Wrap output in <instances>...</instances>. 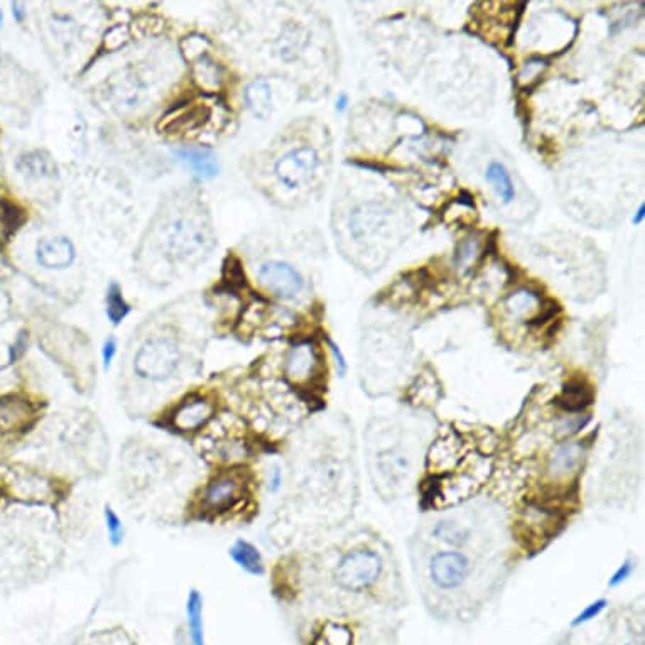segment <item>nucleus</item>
Wrapping results in <instances>:
<instances>
[{"label":"nucleus","mask_w":645,"mask_h":645,"mask_svg":"<svg viewBox=\"0 0 645 645\" xmlns=\"http://www.w3.org/2000/svg\"><path fill=\"white\" fill-rule=\"evenodd\" d=\"M593 402V392L581 380H571L564 385L556 404L568 412H580Z\"/></svg>","instance_id":"nucleus-17"},{"label":"nucleus","mask_w":645,"mask_h":645,"mask_svg":"<svg viewBox=\"0 0 645 645\" xmlns=\"http://www.w3.org/2000/svg\"><path fill=\"white\" fill-rule=\"evenodd\" d=\"M585 450L580 443H563L549 456L548 473L553 480L564 482L575 477L583 461Z\"/></svg>","instance_id":"nucleus-10"},{"label":"nucleus","mask_w":645,"mask_h":645,"mask_svg":"<svg viewBox=\"0 0 645 645\" xmlns=\"http://www.w3.org/2000/svg\"><path fill=\"white\" fill-rule=\"evenodd\" d=\"M178 158L201 179H212L218 174V163L208 149H179Z\"/></svg>","instance_id":"nucleus-15"},{"label":"nucleus","mask_w":645,"mask_h":645,"mask_svg":"<svg viewBox=\"0 0 645 645\" xmlns=\"http://www.w3.org/2000/svg\"><path fill=\"white\" fill-rule=\"evenodd\" d=\"M28 347V338H26V333H21L19 337H17L16 340V343L12 345V350H11V362H14L17 360V358H19L22 353H24V348Z\"/></svg>","instance_id":"nucleus-34"},{"label":"nucleus","mask_w":645,"mask_h":645,"mask_svg":"<svg viewBox=\"0 0 645 645\" xmlns=\"http://www.w3.org/2000/svg\"><path fill=\"white\" fill-rule=\"evenodd\" d=\"M16 168L22 176L29 179L49 178L56 173V166L53 163V159L43 151L28 152V154L21 156V158L17 159Z\"/></svg>","instance_id":"nucleus-16"},{"label":"nucleus","mask_w":645,"mask_h":645,"mask_svg":"<svg viewBox=\"0 0 645 645\" xmlns=\"http://www.w3.org/2000/svg\"><path fill=\"white\" fill-rule=\"evenodd\" d=\"M245 103L254 117L266 120L272 114V92L271 85L264 78L250 82L245 88Z\"/></svg>","instance_id":"nucleus-13"},{"label":"nucleus","mask_w":645,"mask_h":645,"mask_svg":"<svg viewBox=\"0 0 645 645\" xmlns=\"http://www.w3.org/2000/svg\"><path fill=\"white\" fill-rule=\"evenodd\" d=\"M429 573L434 585L441 590H456L470 575V561L461 553L446 551L433 558Z\"/></svg>","instance_id":"nucleus-7"},{"label":"nucleus","mask_w":645,"mask_h":645,"mask_svg":"<svg viewBox=\"0 0 645 645\" xmlns=\"http://www.w3.org/2000/svg\"><path fill=\"white\" fill-rule=\"evenodd\" d=\"M195 78L201 87L215 88L220 85V68H218V65L212 58L201 55L195 65Z\"/></svg>","instance_id":"nucleus-22"},{"label":"nucleus","mask_w":645,"mask_h":645,"mask_svg":"<svg viewBox=\"0 0 645 645\" xmlns=\"http://www.w3.org/2000/svg\"><path fill=\"white\" fill-rule=\"evenodd\" d=\"M328 343H330V348H331V353H333V357H335V362H337V369H338V374H340V377H343L345 374H347V360H345V357H343V353L342 350H340V347L337 343H333L331 342V340H328Z\"/></svg>","instance_id":"nucleus-33"},{"label":"nucleus","mask_w":645,"mask_h":645,"mask_svg":"<svg viewBox=\"0 0 645 645\" xmlns=\"http://www.w3.org/2000/svg\"><path fill=\"white\" fill-rule=\"evenodd\" d=\"M539 296L531 293V291L522 289L514 293L507 299V309L512 313L514 316H524L526 313H531L536 308V304H539Z\"/></svg>","instance_id":"nucleus-24"},{"label":"nucleus","mask_w":645,"mask_h":645,"mask_svg":"<svg viewBox=\"0 0 645 645\" xmlns=\"http://www.w3.org/2000/svg\"><path fill=\"white\" fill-rule=\"evenodd\" d=\"M318 166H320L318 152L313 147L303 146L296 147L288 154L282 156L281 159H277V163L274 164V174L282 186H286L288 190H296V188H301L311 181Z\"/></svg>","instance_id":"nucleus-4"},{"label":"nucleus","mask_w":645,"mask_h":645,"mask_svg":"<svg viewBox=\"0 0 645 645\" xmlns=\"http://www.w3.org/2000/svg\"><path fill=\"white\" fill-rule=\"evenodd\" d=\"M76 259V249L73 242L66 237H53L43 239L36 245V261L44 269L61 271L68 269Z\"/></svg>","instance_id":"nucleus-8"},{"label":"nucleus","mask_w":645,"mask_h":645,"mask_svg":"<svg viewBox=\"0 0 645 645\" xmlns=\"http://www.w3.org/2000/svg\"><path fill=\"white\" fill-rule=\"evenodd\" d=\"M382 573V561L374 551L357 549L348 553L338 563L335 580L340 588L362 593L377 583Z\"/></svg>","instance_id":"nucleus-2"},{"label":"nucleus","mask_w":645,"mask_h":645,"mask_svg":"<svg viewBox=\"0 0 645 645\" xmlns=\"http://www.w3.org/2000/svg\"><path fill=\"white\" fill-rule=\"evenodd\" d=\"M605 607H607V602H605V600H597V602L588 605V607L573 620V627H580L586 624V622H591L605 610Z\"/></svg>","instance_id":"nucleus-29"},{"label":"nucleus","mask_w":645,"mask_h":645,"mask_svg":"<svg viewBox=\"0 0 645 645\" xmlns=\"http://www.w3.org/2000/svg\"><path fill=\"white\" fill-rule=\"evenodd\" d=\"M26 220V215L21 206L9 200H0V223L7 232H16Z\"/></svg>","instance_id":"nucleus-26"},{"label":"nucleus","mask_w":645,"mask_h":645,"mask_svg":"<svg viewBox=\"0 0 645 645\" xmlns=\"http://www.w3.org/2000/svg\"><path fill=\"white\" fill-rule=\"evenodd\" d=\"M281 482H282V475H281V470L279 468H274V472H272V478H271V490L272 492H277L281 488Z\"/></svg>","instance_id":"nucleus-36"},{"label":"nucleus","mask_w":645,"mask_h":645,"mask_svg":"<svg viewBox=\"0 0 645 645\" xmlns=\"http://www.w3.org/2000/svg\"><path fill=\"white\" fill-rule=\"evenodd\" d=\"M347 102H348V98L347 95H342L338 98V102H337V110L338 112H343L345 109H347Z\"/></svg>","instance_id":"nucleus-37"},{"label":"nucleus","mask_w":645,"mask_h":645,"mask_svg":"<svg viewBox=\"0 0 645 645\" xmlns=\"http://www.w3.org/2000/svg\"><path fill=\"white\" fill-rule=\"evenodd\" d=\"M632 571H634V563L630 561V559H627V561L622 564L620 568H618L615 575L612 576V580H610V586H618V585H622L624 583V581L627 580V578H629L632 575Z\"/></svg>","instance_id":"nucleus-32"},{"label":"nucleus","mask_w":645,"mask_h":645,"mask_svg":"<svg viewBox=\"0 0 645 645\" xmlns=\"http://www.w3.org/2000/svg\"><path fill=\"white\" fill-rule=\"evenodd\" d=\"M215 404L208 397L191 396L179 402L171 414V424L176 431L196 433L213 419Z\"/></svg>","instance_id":"nucleus-6"},{"label":"nucleus","mask_w":645,"mask_h":645,"mask_svg":"<svg viewBox=\"0 0 645 645\" xmlns=\"http://www.w3.org/2000/svg\"><path fill=\"white\" fill-rule=\"evenodd\" d=\"M12 16H14V19L19 22V24H22V22L26 21L28 12L24 11V6H22V4H12Z\"/></svg>","instance_id":"nucleus-35"},{"label":"nucleus","mask_w":645,"mask_h":645,"mask_svg":"<svg viewBox=\"0 0 645 645\" xmlns=\"http://www.w3.org/2000/svg\"><path fill=\"white\" fill-rule=\"evenodd\" d=\"M487 181L494 186L495 193L500 196V200L504 203H510L515 198L512 179H510L507 169L500 163L490 164V168L487 169Z\"/></svg>","instance_id":"nucleus-20"},{"label":"nucleus","mask_w":645,"mask_h":645,"mask_svg":"<svg viewBox=\"0 0 645 645\" xmlns=\"http://www.w3.org/2000/svg\"><path fill=\"white\" fill-rule=\"evenodd\" d=\"M245 482L237 473H222L206 483L201 492V509L210 514H225L244 499Z\"/></svg>","instance_id":"nucleus-3"},{"label":"nucleus","mask_w":645,"mask_h":645,"mask_svg":"<svg viewBox=\"0 0 645 645\" xmlns=\"http://www.w3.org/2000/svg\"><path fill=\"white\" fill-rule=\"evenodd\" d=\"M115 355H117V342H115V338H107L105 343H103V348H102L103 369L105 370L110 369Z\"/></svg>","instance_id":"nucleus-31"},{"label":"nucleus","mask_w":645,"mask_h":645,"mask_svg":"<svg viewBox=\"0 0 645 645\" xmlns=\"http://www.w3.org/2000/svg\"><path fill=\"white\" fill-rule=\"evenodd\" d=\"M181 350L176 340L169 337H152L141 345L134 357V372L137 377L149 382H163L176 374Z\"/></svg>","instance_id":"nucleus-1"},{"label":"nucleus","mask_w":645,"mask_h":645,"mask_svg":"<svg viewBox=\"0 0 645 645\" xmlns=\"http://www.w3.org/2000/svg\"><path fill=\"white\" fill-rule=\"evenodd\" d=\"M353 632L347 625L328 622L318 634L313 645H352Z\"/></svg>","instance_id":"nucleus-21"},{"label":"nucleus","mask_w":645,"mask_h":645,"mask_svg":"<svg viewBox=\"0 0 645 645\" xmlns=\"http://www.w3.org/2000/svg\"><path fill=\"white\" fill-rule=\"evenodd\" d=\"M29 418V407L21 404V402H9V404H4L2 409H0V426H4L7 431L26 424Z\"/></svg>","instance_id":"nucleus-23"},{"label":"nucleus","mask_w":645,"mask_h":645,"mask_svg":"<svg viewBox=\"0 0 645 645\" xmlns=\"http://www.w3.org/2000/svg\"><path fill=\"white\" fill-rule=\"evenodd\" d=\"M205 244V232L200 225L188 220L174 222L168 234V247L171 254L186 257L195 254Z\"/></svg>","instance_id":"nucleus-11"},{"label":"nucleus","mask_w":645,"mask_h":645,"mask_svg":"<svg viewBox=\"0 0 645 645\" xmlns=\"http://www.w3.org/2000/svg\"><path fill=\"white\" fill-rule=\"evenodd\" d=\"M259 281L277 298L293 299L301 293L303 277L286 262H267L259 269Z\"/></svg>","instance_id":"nucleus-5"},{"label":"nucleus","mask_w":645,"mask_h":645,"mask_svg":"<svg viewBox=\"0 0 645 645\" xmlns=\"http://www.w3.org/2000/svg\"><path fill=\"white\" fill-rule=\"evenodd\" d=\"M105 306L107 318H109V321L114 326H119L127 318L129 313H131V304L125 301L122 288H120L117 282H112L109 289H107Z\"/></svg>","instance_id":"nucleus-19"},{"label":"nucleus","mask_w":645,"mask_h":645,"mask_svg":"<svg viewBox=\"0 0 645 645\" xmlns=\"http://www.w3.org/2000/svg\"><path fill=\"white\" fill-rule=\"evenodd\" d=\"M2 22H4V14L0 12V26H2Z\"/></svg>","instance_id":"nucleus-39"},{"label":"nucleus","mask_w":645,"mask_h":645,"mask_svg":"<svg viewBox=\"0 0 645 645\" xmlns=\"http://www.w3.org/2000/svg\"><path fill=\"white\" fill-rule=\"evenodd\" d=\"M644 215H645V208H644V206H640L637 217L634 218V223H640V222H642V220H644Z\"/></svg>","instance_id":"nucleus-38"},{"label":"nucleus","mask_w":645,"mask_h":645,"mask_svg":"<svg viewBox=\"0 0 645 645\" xmlns=\"http://www.w3.org/2000/svg\"><path fill=\"white\" fill-rule=\"evenodd\" d=\"M320 357L311 343H298L286 358V377L294 384H306L316 375Z\"/></svg>","instance_id":"nucleus-9"},{"label":"nucleus","mask_w":645,"mask_h":645,"mask_svg":"<svg viewBox=\"0 0 645 645\" xmlns=\"http://www.w3.org/2000/svg\"><path fill=\"white\" fill-rule=\"evenodd\" d=\"M304 38L301 36V29L299 28H289L284 31L281 41H279V51L284 60H294L296 51L303 48Z\"/></svg>","instance_id":"nucleus-28"},{"label":"nucleus","mask_w":645,"mask_h":645,"mask_svg":"<svg viewBox=\"0 0 645 645\" xmlns=\"http://www.w3.org/2000/svg\"><path fill=\"white\" fill-rule=\"evenodd\" d=\"M546 68V63L544 61H541V60H534V61H531V63H527V66L526 68H524V71L521 73V76H519V78H521V82H532V80H536V83L539 82V78H541V75H543V70Z\"/></svg>","instance_id":"nucleus-30"},{"label":"nucleus","mask_w":645,"mask_h":645,"mask_svg":"<svg viewBox=\"0 0 645 645\" xmlns=\"http://www.w3.org/2000/svg\"><path fill=\"white\" fill-rule=\"evenodd\" d=\"M188 630L193 645H206L203 625V597L198 590H191L186 600Z\"/></svg>","instance_id":"nucleus-18"},{"label":"nucleus","mask_w":645,"mask_h":645,"mask_svg":"<svg viewBox=\"0 0 645 645\" xmlns=\"http://www.w3.org/2000/svg\"><path fill=\"white\" fill-rule=\"evenodd\" d=\"M389 212L379 203H365L358 206L350 217V232L357 240L369 237L379 230L387 220Z\"/></svg>","instance_id":"nucleus-12"},{"label":"nucleus","mask_w":645,"mask_h":645,"mask_svg":"<svg viewBox=\"0 0 645 645\" xmlns=\"http://www.w3.org/2000/svg\"><path fill=\"white\" fill-rule=\"evenodd\" d=\"M103 521H105V529L107 534H109V541L114 548H117L124 543L125 539V527L122 519L119 517L117 512L114 509L107 505L105 510H103Z\"/></svg>","instance_id":"nucleus-27"},{"label":"nucleus","mask_w":645,"mask_h":645,"mask_svg":"<svg viewBox=\"0 0 645 645\" xmlns=\"http://www.w3.org/2000/svg\"><path fill=\"white\" fill-rule=\"evenodd\" d=\"M434 536H436L438 539L445 541V543H448V544L460 546L468 539L470 532L465 527L458 526V524H455L451 521H445V522L438 524L436 529H434Z\"/></svg>","instance_id":"nucleus-25"},{"label":"nucleus","mask_w":645,"mask_h":645,"mask_svg":"<svg viewBox=\"0 0 645 645\" xmlns=\"http://www.w3.org/2000/svg\"><path fill=\"white\" fill-rule=\"evenodd\" d=\"M228 554H230L232 561H234L240 570H244L245 573L254 576H261L264 575V559L261 551L252 543L249 541L239 539L235 541L234 546L228 549Z\"/></svg>","instance_id":"nucleus-14"}]
</instances>
